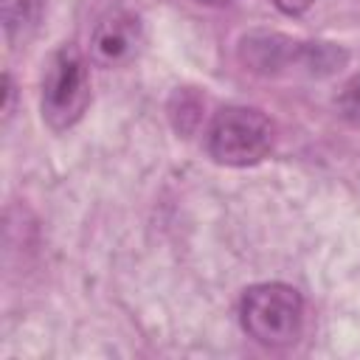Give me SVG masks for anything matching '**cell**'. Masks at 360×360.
<instances>
[{
	"label": "cell",
	"mask_w": 360,
	"mask_h": 360,
	"mask_svg": "<svg viewBox=\"0 0 360 360\" xmlns=\"http://www.w3.org/2000/svg\"><path fill=\"white\" fill-rule=\"evenodd\" d=\"M239 323L248 338L267 349L290 346L304 329V298L284 281H262L242 292Z\"/></svg>",
	"instance_id": "1"
},
{
	"label": "cell",
	"mask_w": 360,
	"mask_h": 360,
	"mask_svg": "<svg viewBox=\"0 0 360 360\" xmlns=\"http://www.w3.org/2000/svg\"><path fill=\"white\" fill-rule=\"evenodd\" d=\"M42 11H45V0H0V22L6 42L11 48L25 45L37 34Z\"/></svg>",
	"instance_id": "6"
},
{
	"label": "cell",
	"mask_w": 360,
	"mask_h": 360,
	"mask_svg": "<svg viewBox=\"0 0 360 360\" xmlns=\"http://www.w3.org/2000/svg\"><path fill=\"white\" fill-rule=\"evenodd\" d=\"M239 59L262 76H281L290 70L326 76L346 62V53L326 42H298L281 34H248L239 39Z\"/></svg>",
	"instance_id": "3"
},
{
	"label": "cell",
	"mask_w": 360,
	"mask_h": 360,
	"mask_svg": "<svg viewBox=\"0 0 360 360\" xmlns=\"http://www.w3.org/2000/svg\"><path fill=\"white\" fill-rule=\"evenodd\" d=\"M197 3H205V6H228L233 0H197Z\"/></svg>",
	"instance_id": "11"
},
{
	"label": "cell",
	"mask_w": 360,
	"mask_h": 360,
	"mask_svg": "<svg viewBox=\"0 0 360 360\" xmlns=\"http://www.w3.org/2000/svg\"><path fill=\"white\" fill-rule=\"evenodd\" d=\"M338 110L346 121L360 124V76H354L338 96Z\"/></svg>",
	"instance_id": "8"
},
{
	"label": "cell",
	"mask_w": 360,
	"mask_h": 360,
	"mask_svg": "<svg viewBox=\"0 0 360 360\" xmlns=\"http://www.w3.org/2000/svg\"><path fill=\"white\" fill-rule=\"evenodd\" d=\"M200 107H202V101L191 90H177L172 96V104H169V115H172L174 129L183 135L191 132L200 124Z\"/></svg>",
	"instance_id": "7"
},
{
	"label": "cell",
	"mask_w": 360,
	"mask_h": 360,
	"mask_svg": "<svg viewBox=\"0 0 360 360\" xmlns=\"http://www.w3.org/2000/svg\"><path fill=\"white\" fill-rule=\"evenodd\" d=\"M14 96H17L14 82H11V76L6 73V76H3V121H8V118L14 115Z\"/></svg>",
	"instance_id": "10"
},
{
	"label": "cell",
	"mask_w": 360,
	"mask_h": 360,
	"mask_svg": "<svg viewBox=\"0 0 360 360\" xmlns=\"http://www.w3.org/2000/svg\"><path fill=\"white\" fill-rule=\"evenodd\" d=\"M281 14H287V17H301L304 11H309L312 8V3L315 0H270Z\"/></svg>",
	"instance_id": "9"
},
{
	"label": "cell",
	"mask_w": 360,
	"mask_h": 360,
	"mask_svg": "<svg viewBox=\"0 0 360 360\" xmlns=\"http://www.w3.org/2000/svg\"><path fill=\"white\" fill-rule=\"evenodd\" d=\"M273 121L245 104H228L214 112L205 129V149L222 166H256L273 149Z\"/></svg>",
	"instance_id": "2"
},
{
	"label": "cell",
	"mask_w": 360,
	"mask_h": 360,
	"mask_svg": "<svg viewBox=\"0 0 360 360\" xmlns=\"http://www.w3.org/2000/svg\"><path fill=\"white\" fill-rule=\"evenodd\" d=\"M90 107V68L79 48L62 45L42 76V121L65 132L82 121Z\"/></svg>",
	"instance_id": "4"
},
{
	"label": "cell",
	"mask_w": 360,
	"mask_h": 360,
	"mask_svg": "<svg viewBox=\"0 0 360 360\" xmlns=\"http://www.w3.org/2000/svg\"><path fill=\"white\" fill-rule=\"evenodd\" d=\"M141 45V20L127 8H110L90 31V59L101 68L124 65Z\"/></svg>",
	"instance_id": "5"
}]
</instances>
